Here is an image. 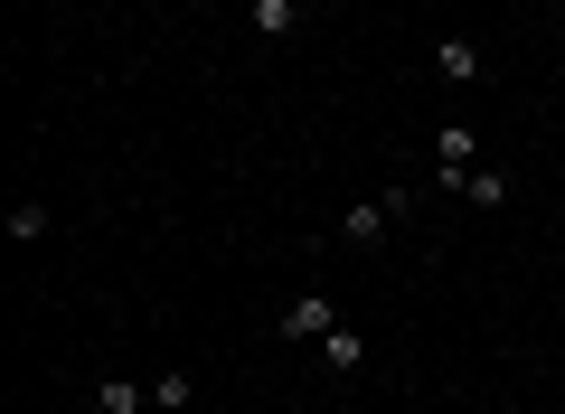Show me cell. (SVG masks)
Segmentation results:
<instances>
[{
  "instance_id": "6da1fadb",
  "label": "cell",
  "mask_w": 565,
  "mask_h": 414,
  "mask_svg": "<svg viewBox=\"0 0 565 414\" xmlns=\"http://www.w3.org/2000/svg\"><path fill=\"white\" fill-rule=\"evenodd\" d=\"M405 208H415V198H405V179H396V189H377V198H359V208H340V217H330V245L367 255L386 226H405Z\"/></svg>"
},
{
  "instance_id": "7a4b0ae2",
  "label": "cell",
  "mask_w": 565,
  "mask_h": 414,
  "mask_svg": "<svg viewBox=\"0 0 565 414\" xmlns=\"http://www.w3.org/2000/svg\"><path fill=\"white\" fill-rule=\"evenodd\" d=\"M462 179H471V123H434V189L462 198Z\"/></svg>"
},
{
  "instance_id": "3957f363",
  "label": "cell",
  "mask_w": 565,
  "mask_h": 414,
  "mask_svg": "<svg viewBox=\"0 0 565 414\" xmlns=\"http://www.w3.org/2000/svg\"><path fill=\"white\" fill-rule=\"evenodd\" d=\"M274 330H282V339H330V330H340V301H330V293H292Z\"/></svg>"
},
{
  "instance_id": "277c9868",
  "label": "cell",
  "mask_w": 565,
  "mask_h": 414,
  "mask_svg": "<svg viewBox=\"0 0 565 414\" xmlns=\"http://www.w3.org/2000/svg\"><path fill=\"white\" fill-rule=\"evenodd\" d=\"M434 76L444 85H490V57L471 39H434Z\"/></svg>"
},
{
  "instance_id": "5b68a950",
  "label": "cell",
  "mask_w": 565,
  "mask_h": 414,
  "mask_svg": "<svg viewBox=\"0 0 565 414\" xmlns=\"http://www.w3.org/2000/svg\"><path fill=\"white\" fill-rule=\"evenodd\" d=\"M245 29H255L264 47H282L292 29H302V0H245Z\"/></svg>"
},
{
  "instance_id": "8992f818",
  "label": "cell",
  "mask_w": 565,
  "mask_h": 414,
  "mask_svg": "<svg viewBox=\"0 0 565 414\" xmlns=\"http://www.w3.org/2000/svg\"><path fill=\"white\" fill-rule=\"evenodd\" d=\"M141 405H151L141 376H95V414H141Z\"/></svg>"
},
{
  "instance_id": "52a82bcc",
  "label": "cell",
  "mask_w": 565,
  "mask_h": 414,
  "mask_svg": "<svg viewBox=\"0 0 565 414\" xmlns=\"http://www.w3.org/2000/svg\"><path fill=\"white\" fill-rule=\"evenodd\" d=\"M321 368H330V376H359V368H367V339L349 330V320H340V330L321 339Z\"/></svg>"
},
{
  "instance_id": "ba28073f",
  "label": "cell",
  "mask_w": 565,
  "mask_h": 414,
  "mask_svg": "<svg viewBox=\"0 0 565 414\" xmlns=\"http://www.w3.org/2000/svg\"><path fill=\"white\" fill-rule=\"evenodd\" d=\"M151 405H161V414H189V405H199V376H189V368L151 376Z\"/></svg>"
},
{
  "instance_id": "9c48e42d",
  "label": "cell",
  "mask_w": 565,
  "mask_h": 414,
  "mask_svg": "<svg viewBox=\"0 0 565 414\" xmlns=\"http://www.w3.org/2000/svg\"><path fill=\"white\" fill-rule=\"evenodd\" d=\"M0 226H10V245H39V236H47V226H57V217H47L39 198H20V208H10V217H0Z\"/></svg>"
},
{
  "instance_id": "30bf717a",
  "label": "cell",
  "mask_w": 565,
  "mask_h": 414,
  "mask_svg": "<svg viewBox=\"0 0 565 414\" xmlns=\"http://www.w3.org/2000/svg\"><path fill=\"white\" fill-rule=\"evenodd\" d=\"M462 198H471V208H509V170H471Z\"/></svg>"
},
{
  "instance_id": "8fae6325",
  "label": "cell",
  "mask_w": 565,
  "mask_h": 414,
  "mask_svg": "<svg viewBox=\"0 0 565 414\" xmlns=\"http://www.w3.org/2000/svg\"><path fill=\"white\" fill-rule=\"evenodd\" d=\"M264 414H274V405H264Z\"/></svg>"
}]
</instances>
